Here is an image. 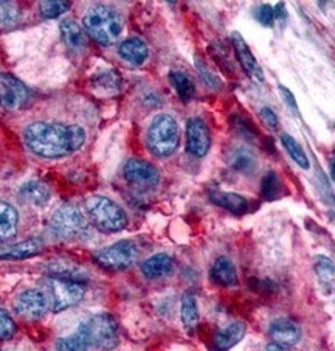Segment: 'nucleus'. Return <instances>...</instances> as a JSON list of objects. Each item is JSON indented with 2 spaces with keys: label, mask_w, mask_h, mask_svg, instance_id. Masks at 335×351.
Returning <instances> with one entry per match:
<instances>
[{
  "label": "nucleus",
  "mask_w": 335,
  "mask_h": 351,
  "mask_svg": "<svg viewBox=\"0 0 335 351\" xmlns=\"http://www.w3.org/2000/svg\"><path fill=\"white\" fill-rule=\"evenodd\" d=\"M228 163H230L233 169H236L239 173H251L256 169V159L253 153L247 148H243V146L230 151Z\"/></svg>",
  "instance_id": "27"
},
{
  "label": "nucleus",
  "mask_w": 335,
  "mask_h": 351,
  "mask_svg": "<svg viewBox=\"0 0 335 351\" xmlns=\"http://www.w3.org/2000/svg\"><path fill=\"white\" fill-rule=\"evenodd\" d=\"M123 174L129 184L140 189H154L160 184V171L152 163L142 159L127 160Z\"/></svg>",
  "instance_id": "11"
},
{
  "label": "nucleus",
  "mask_w": 335,
  "mask_h": 351,
  "mask_svg": "<svg viewBox=\"0 0 335 351\" xmlns=\"http://www.w3.org/2000/svg\"><path fill=\"white\" fill-rule=\"evenodd\" d=\"M0 351H2V350H0Z\"/></svg>",
  "instance_id": "43"
},
{
  "label": "nucleus",
  "mask_w": 335,
  "mask_h": 351,
  "mask_svg": "<svg viewBox=\"0 0 335 351\" xmlns=\"http://www.w3.org/2000/svg\"><path fill=\"white\" fill-rule=\"evenodd\" d=\"M17 8L13 3L0 2V27H8L17 19Z\"/></svg>",
  "instance_id": "36"
},
{
  "label": "nucleus",
  "mask_w": 335,
  "mask_h": 351,
  "mask_svg": "<svg viewBox=\"0 0 335 351\" xmlns=\"http://www.w3.org/2000/svg\"><path fill=\"white\" fill-rule=\"evenodd\" d=\"M92 87L98 95H116L121 89V78L114 70H104V72H99L92 78Z\"/></svg>",
  "instance_id": "23"
},
{
  "label": "nucleus",
  "mask_w": 335,
  "mask_h": 351,
  "mask_svg": "<svg viewBox=\"0 0 335 351\" xmlns=\"http://www.w3.org/2000/svg\"><path fill=\"white\" fill-rule=\"evenodd\" d=\"M331 176H332V179L335 180V159L331 163Z\"/></svg>",
  "instance_id": "42"
},
{
  "label": "nucleus",
  "mask_w": 335,
  "mask_h": 351,
  "mask_svg": "<svg viewBox=\"0 0 335 351\" xmlns=\"http://www.w3.org/2000/svg\"><path fill=\"white\" fill-rule=\"evenodd\" d=\"M16 331L17 326L13 317H11L8 311L0 308V342L10 341V339L16 335Z\"/></svg>",
  "instance_id": "33"
},
{
  "label": "nucleus",
  "mask_w": 335,
  "mask_h": 351,
  "mask_svg": "<svg viewBox=\"0 0 335 351\" xmlns=\"http://www.w3.org/2000/svg\"><path fill=\"white\" fill-rule=\"evenodd\" d=\"M138 245L134 241H119L95 252V261L109 271H126L138 260Z\"/></svg>",
  "instance_id": "7"
},
{
  "label": "nucleus",
  "mask_w": 335,
  "mask_h": 351,
  "mask_svg": "<svg viewBox=\"0 0 335 351\" xmlns=\"http://www.w3.org/2000/svg\"><path fill=\"white\" fill-rule=\"evenodd\" d=\"M270 337L273 339V343L280 345V347H292L295 345L299 337H301V330L290 319H276L270 324Z\"/></svg>",
  "instance_id": "15"
},
{
  "label": "nucleus",
  "mask_w": 335,
  "mask_h": 351,
  "mask_svg": "<svg viewBox=\"0 0 335 351\" xmlns=\"http://www.w3.org/2000/svg\"><path fill=\"white\" fill-rule=\"evenodd\" d=\"M233 123L236 126V130L247 138H253L258 136L256 128L249 120H245L243 115H233Z\"/></svg>",
  "instance_id": "37"
},
{
  "label": "nucleus",
  "mask_w": 335,
  "mask_h": 351,
  "mask_svg": "<svg viewBox=\"0 0 335 351\" xmlns=\"http://www.w3.org/2000/svg\"><path fill=\"white\" fill-rule=\"evenodd\" d=\"M61 34L66 44L75 51H82L87 45L86 32L78 22L73 19H64L61 22Z\"/></svg>",
  "instance_id": "24"
},
{
  "label": "nucleus",
  "mask_w": 335,
  "mask_h": 351,
  "mask_svg": "<svg viewBox=\"0 0 335 351\" xmlns=\"http://www.w3.org/2000/svg\"><path fill=\"white\" fill-rule=\"evenodd\" d=\"M119 55L126 62L132 64V66H142V64H145L146 60H148L149 49L145 40L138 38H131L123 40L119 49Z\"/></svg>",
  "instance_id": "19"
},
{
  "label": "nucleus",
  "mask_w": 335,
  "mask_h": 351,
  "mask_svg": "<svg viewBox=\"0 0 335 351\" xmlns=\"http://www.w3.org/2000/svg\"><path fill=\"white\" fill-rule=\"evenodd\" d=\"M19 196L23 202L30 204V206L44 207L47 202L50 201V189L47 184L40 182V180H28L23 184L19 190Z\"/></svg>",
  "instance_id": "20"
},
{
  "label": "nucleus",
  "mask_w": 335,
  "mask_h": 351,
  "mask_svg": "<svg viewBox=\"0 0 335 351\" xmlns=\"http://www.w3.org/2000/svg\"><path fill=\"white\" fill-rule=\"evenodd\" d=\"M174 271V260L168 254H156L142 265V274L146 278L157 280L168 277Z\"/></svg>",
  "instance_id": "17"
},
{
  "label": "nucleus",
  "mask_w": 335,
  "mask_h": 351,
  "mask_svg": "<svg viewBox=\"0 0 335 351\" xmlns=\"http://www.w3.org/2000/svg\"><path fill=\"white\" fill-rule=\"evenodd\" d=\"M267 351H286V348L280 347V345H276V343H272V345H269Z\"/></svg>",
  "instance_id": "41"
},
{
  "label": "nucleus",
  "mask_w": 335,
  "mask_h": 351,
  "mask_svg": "<svg viewBox=\"0 0 335 351\" xmlns=\"http://www.w3.org/2000/svg\"><path fill=\"white\" fill-rule=\"evenodd\" d=\"M30 92L22 81L10 73L0 72V106L8 110H16L25 106Z\"/></svg>",
  "instance_id": "10"
},
{
  "label": "nucleus",
  "mask_w": 335,
  "mask_h": 351,
  "mask_svg": "<svg viewBox=\"0 0 335 351\" xmlns=\"http://www.w3.org/2000/svg\"><path fill=\"white\" fill-rule=\"evenodd\" d=\"M50 289L53 295V311L61 313L79 303L86 294V286L81 282L50 278Z\"/></svg>",
  "instance_id": "8"
},
{
  "label": "nucleus",
  "mask_w": 335,
  "mask_h": 351,
  "mask_svg": "<svg viewBox=\"0 0 335 351\" xmlns=\"http://www.w3.org/2000/svg\"><path fill=\"white\" fill-rule=\"evenodd\" d=\"M50 302L40 289H27L14 300V311L25 320H39L49 311Z\"/></svg>",
  "instance_id": "9"
},
{
  "label": "nucleus",
  "mask_w": 335,
  "mask_h": 351,
  "mask_svg": "<svg viewBox=\"0 0 335 351\" xmlns=\"http://www.w3.org/2000/svg\"><path fill=\"white\" fill-rule=\"evenodd\" d=\"M247 332V326L243 322H233L223 326L216 332L213 337V350L214 351H230L233 347L243 341Z\"/></svg>",
  "instance_id": "16"
},
{
  "label": "nucleus",
  "mask_w": 335,
  "mask_h": 351,
  "mask_svg": "<svg viewBox=\"0 0 335 351\" xmlns=\"http://www.w3.org/2000/svg\"><path fill=\"white\" fill-rule=\"evenodd\" d=\"M211 278L213 282L223 288H232L238 283V272L236 267H234L233 261L227 256H219L211 266Z\"/></svg>",
  "instance_id": "21"
},
{
  "label": "nucleus",
  "mask_w": 335,
  "mask_h": 351,
  "mask_svg": "<svg viewBox=\"0 0 335 351\" xmlns=\"http://www.w3.org/2000/svg\"><path fill=\"white\" fill-rule=\"evenodd\" d=\"M169 80H171L175 92L179 93V97L184 99V101H190L194 92H196V86H194L190 75L182 72V70H173V72L169 73Z\"/></svg>",
  "instance_id": "28"
},
{
  "label": "nucleus",
  "mask_w": 335,
  "mask_h": 351,
  "mask_svg": "<svg viewBox=\"0 0 335 351\" xmlns=\"http://www.w3.org/2000/svg\"><path fill=\"white\" fill-rule=\"evenodd\" d=\"M86 210L99 230L116 233L126 229L127 216L119 204L106 196H92L86 201Z\"/></svg>",
  "instance_id": "5"
},
{
  "label": "nucleus",
  "mask_w": 335,
  "mask_h": 351,
  "mask_svg": "<svg viewBox=\"0 0 335 351\" xmlns=\"http://www.w3.org/2000/svg\"><path fill=\"white\" fill-rule=\"evenodd\" d=\"M211 146L210 130L201 117L186 121V149L194 157H205Z\"/></svg>",
  "instance_id": "12"
},
{
  "label": "nucleus",
  "mask_w": 335,
  "mask_h": 351,
  "mask_svg": "<svg viewBox=\"0 0 335 351\" xmlns=\"http://www.w3.org/2000/svg\"><path fill=\"white\" fill-rule=\"evenodd\" d=\"M260 114H261V117L264 119V121L267 123V125L272 128V130H276V128L280 126V120H278V115L275 114V110L273 109H270V108H262L261 110H260Z\"/></svg>",
  "instance_id": "38"
},
{
  "label": "nucleus",
  "mask_w": 335,
  "mask_h": 351,
  "mask_svg": "<svg viewBox=\"0 0 335 351\" xmlns=\"http://www.w3.org/2000/svg\"><path fill=\"white\" fill-rule=\"evenodd\" d=\"M281 143H283L287 154L290 156V159L295 162L298 167H301L303 169H308L310 167L309 157L304 153L303 146L299 145L290 134H283V136H281Z\"/></svg>",
  "instance_id": "29"
},
{
  "label": "nucleus",
  "mask_w": 335,
  "mask_h": 351,
  "mask_svg": "<svg viewBox=\"0 0 335 351\" xmlns=\"http://www.w3.org/2000/svg\"><path fill=\"white\" fill-rule=\"evenodd\" d=\"M19 226V212L7 201H0V241L10 239L16 235Z\"/></svg>",
  "instance_id": "22"
},
{
  "label": "nucleus",
  "mask_w": 335,
  "mask_h": 351,
  "mask_svg": "<svg viewBox=\"0 0 335 351\" xmlns=\"http://www.w3.org/2000/svg\"><path fill=\"white\" fill-rule=\"evenodd\" d=\"M281 193V180L278 178V174L275 171H269L266 176L262 178L261 182V195L266 201H273L280 196Z\"/></svg>",
  "instance_id": "30"
},
{
  "label": "nucleus",
  "mask_w": 335,
  "mask_h": 351,
  "mask_svg": "<svg viewBox=\"0 0 335 351\" xmlns=\"http://www.w3.org/2000/svg\"><path fill=\"white\" fill-rule=\"evenodd\" d=\"M255 17H256V21L261 23V25L272 27L275 22V8L269 3L260 5V7H258L255 11Z\"/></svg>",
  "instance_id": "35"
},
{
  "label": "nucleus",
  "mask_w": 335,
  "mask_h": 351,
  "mask_svg": "<svg viewBox=\"0 0 335 351\" xmlns=\"http://www.w3.org/2000/svg\"><path fill=\"white\" fill-rule=\"evenodd\" d=\"M180 314H182V322H184L186 331H194L199 325V308H197V300L194 297L193 292L186 291L184 295H182V306H180Z\"/></svg>",
  "instance_id": "26"
},
{
  "label": "nucleus",
  "mask_w": 335,
  "mask_h": 351,
  "mask_svg": "<svg viewBox=\"0 0 335 351\" xmlns=\"http://www.w3.org/2000/svg\"><path fill=\"white\" fill-rule=\"evenodd\" d=\"M146 143L152 154L158 159L171 157L180 145V128L177 120L169 114H158L151 121Z\"/></svg>",
  "instance_id": "4"
},
{
  "label": "nucleus",
  "mask_w": 335,
  "mask_h": 351,
  "mask_svg": "<svg viewBox=\"0 0 335 351\" xmlns=\"http://www.w3.org/2000/svg\"><path fill=\"white\" fill-rule=\"evenodd\" d=\"M70 2L66 0H51V2H40L39 3V11L42 17L45 19H55V17H60L61 14L66 13L70 8Z\"/></svg>",
  "instance_id": "32"
},
{
  "label": "nucleus",
  "mask_w": 335,
  "mask_h": 351,
  "mask_svg": "<svg viewBox=\"0 0 335 351\" xmlns=\"http://www.w3.org/2000/svg\"><path fill=\"white\" fill-rule=\"evenodd\" d=\"M314 269H315L317 275L320 277L321 282H325V283L332 282L335 277V265L331 258H327V256H323V255L315 256Z\"/></svg>",
  "instance_id": "31"
},
{
  "label": "nucleus",
  "mask_w": 335,
  "mask_h": 351,
  "mask_svg": "<svg viewBox=\"0 0 335 351\" xmlns=\"http://www.w3.org/2000/svg\"><path fill=\"white\" fill-rule=\"evenodd\" d=\"M119 324L110 314H95L79 325L76 332L60 337L56 351H110L119 345Z\"/></svg>",
  "instance_id": "2"
},
{
  "label": "nucleus",
  "mask_w": 335,
  "mask_h": 351,
  "mask_svg": "<svg viewBox=\"0 0 335 351\" xmlns=\"http://www.w3.org/2000/svg\"><path fill=\"white\" fill-rule=\"evenodd\" d=\"M86 32L101 45H112L123 33V19L120 14L104 5H95L86 11L82 17Z\"/></svg>",
  "instance_id": "3"
},
{
  "label": "nucleus",
  "mask_w": 335,
  "mask_h": 351,
  "mask_svg": "<svg viewBox=\"0 0 335 351\" xmlns=\"http://www.w3.org/2000/svg\"><path fill=\"white\" fill-rule=\"evenodd\" d=\"M210 199L211 202L216 204V206L228 210V212L233 215L239 216L249 212V201H247L244 196L238 195V193L214 190L210 193Z\"/></svg>",
  "instance_id": "18"
},
{
  "label": "nucleus",
  "mask_w": 335,
  "mask_h": 351,
  "mask_svg": "<svg viewBox=\"0 0 335 351\" xmlns=\"http://www.w3.org/2000/svg\"><path fill=\"white\" fill-rule=\"evenodd\" d=\"M194 62H196V67H197V72L201 75V78L205 84H207L210 89H219L221 87V81L217 80L216 75L211 72V70L207 67V64L203 62L202 58L196 56L194 58Z\"/></svg>",
  "instance_id": "34"
},
{
  "label": "nucleus",
  "mask_w": 335,
  "mask_h": 351,
  "mask_svg": "<svg viewBox=\"0 0 335 351\" xmlns=\"http://www.w3.org/2000/svg\"><path fill=\"white\" fill-rule=\"evenodd\" d=\"M232 44H233L234 53H236L238 61L244 72L249 75L251 80L258 81V83H262L264 81L262 69L260 67V64H258L256 58L253 56V53H251V50L249 49V45H247L244 38L240 36V33L234 32L232 34Z\"/></svg>",
  "instance_id": "13"
},
{
  "label": "nucleus",
  "mask_w": 335,
  "mask_h": 351,
  "mask_svg": "<svg viewBox=\"0 0 335 351\" xmlns=\"http://www.w3.org/2000/svg\"><path fill=\"white\" fill-rule=\"evenodd\" d=\"M276 17H278L280 21H286V17H287V11H286V8H284V3L281 2V3H278L275 7V19Z\"/></svg>",
  "instance_id": "40"
},
{
  "label": "nucleus",
  "mask_w": 335,
  "mask_h": 351,
  "mask_svg": "<svg viewBox=\"0 0 335 351\" xmlns=\"http://www.w3.org/2000/svg\"><path fill=\"white\" fill-rule=\"evenodd\" d=\"M50 227L51 232L58 238L62 239L81 238L89 230L84 213L81 212L79 207L73 206V204H66V206L58 208L51 215Z\"/></svg>",
  "instance_id": "6"
},
{
  "label": "nucleus",
  "mask_w": 335,
  "mask_h": 351,
  "mask_svg": "<svg viewBox=\"0 0 335 351\" xmlns=\"http://www.w3.org/2000/svg\"><path fill=\"white\" fill-rule=\"evenodd\" d=\"M42 250V244L39 239H27V241L10 245L7 249L0 250V258L3 260H25L30 256L38 255Z\"/></svg>",
  "instance_id": "25"
},
{
  "label": "nucleus",
  "mask_w": 335,
  "mask_h": 351,
  "mask_svg": "<svg viewBox=\"0 0 335 351\" xmlns=\"http://www.w3.org/2000/svg\"><path fill=\"white\" fill-rule=\"evenodd\" d=\"M278 89H280L281 97H283V99H284V103H286L287 106H289L292 110H295V112H297V110H298L297 99H295V95H293V93H292V90L287 89L286 86H280Z\"/></svg>",
  "instance_id": "39"
},
{
  "label": "nucleus",
  "mask_w": 335,
  "mask_h": 351,
  "mask_svg": "<svg viewBox=\"0 0 335 351\" xmlns=\"http://www.w3.org/2000/svg\"><path fill=\"white\" fill-rule=\"evenodd\" d=\"M23 142L33 154L44 159H60L84 145L86 131L78 125L34 121L23 130Z\"/></svg>",
  "instance_id": "1"
},
{
  "label": "nucleus",
  "mask_w": 335,
  "mask_h": 351,
  "mask_svg": "<svg viewBox=\"0 0 335 351\" xmlns=\"http://www.w3.org/2000/svg\"><path fill=\"white\" fill-rule=\"evenodd\" d=\"M45 272L55 280H67V282H81L87 280V271L79 265L69 260H53L45 265Z\"/></svg>",
  "instance_id": "14"
}]
</instances>
